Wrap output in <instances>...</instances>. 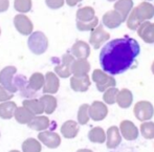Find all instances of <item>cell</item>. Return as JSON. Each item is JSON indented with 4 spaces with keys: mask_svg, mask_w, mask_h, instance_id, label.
<instances>
[{
    "mask_svg": "<svg viewBox=\"0 0 154 152\" xmlns=\"http://www.w3.org/2000/svg\"><path fill=\"white\" fill-rule=\"evenodd\" d=\"M140 46L133 38L125 36L106 43L100 53V64L109 75H120L133 66Z\"/></svg>",
    "mask_w": 154,
    "mask_h": 152,
    "instance_id": "6da1fadb",
    "label": "cell"
},
{
    "mask_svg": "<svg viewBox=\"0 0 154 152\" xmlns=\"http://www.w3.org/2000/svg\"><path fill=\"white\" fill-rule=\"evenodd\" d=\"M29 51L35 55H42L48 48V39L42 32H34L27 40Z\"/></svg>",
    "mask_w": 154,
    "mask_h": 152,
    "instance_id": "7a4b0ae2",
    "label": "cell"
},
{
    "mask_svg": "<svg viewBox=\"0 0 154 152\" xmlns=\"http://www.w3.org/2000/svg\"><path fill=\"white\" fill-rule=\"evenodd\" d=\"M92 81L97 85V89L101 92H105L111 87H116V81L111 75H108L103 69H94L92 73Z\"/></svg>",
    "mask_w": 154,
    "mask_h": 152,
    "instance_id": "3957f363",
    "label": "cell"
},
{
    "mask_svg": "<svg viewBox=\"0 0 154 152\" xmlns=\"http://www.w3.org/2000/svg\"><path fill=\"white\" fill-rule=\"evenodd\" d=\"M133 113L135 118L140 122L149 121L153 118L154 107L149 101H140L134 105Z\"/></svg>",
    "mask_w": 154,
    "mask_h": 152,
    "instance_id": "277c9868",
    "label": "cell"
},
{
    "mask_svg": "<svg viewBox=\"0 0 154 152\" xmlns=\"http://www.w3.org/2000/svg\"><path fill=\"white\" fill-rule=\"evenodd\" d=\"M16 73L17 68L15 66H5L0 71V84L13 93L18 91L16 85L14 84V78Z\"/></svg>",
    "mask_w": 154,
    "mask_h": 152,
    "instance_id": "5b68a950",
    "label": "cell"
},
{
    "mask_svg": "<svg viewBox=\"0 0 154 152\" xmlns=\"http://www.w3.org/2000/svg\"><path fill=\"white\" fill-rule=\"evenodd\" d=\"M75 58L72 56L71 53H66L62 56L61 62L60 64L56 65L55 66V73L60 78H69L72 75V71H71V65L75 62Z\"/></svg>",
    "mask_w": 154,
    "mask_h": 152,
    "instance_id": "8992f818",
    "label": "cell"
},
{
    "mask_svg": "<svg viewBox=\"0 0 154 152\" xmlns=\"http://www.w3.org/2000/svg\"><path fill=\"white\" fill-rule=\"evenodd\" d=\"M110 39V35L106 32L103 24L97 25L94 29L91 30V34L89 37V43L94 49H99L104 43H106Z\"/></svg>",
    "mask_w": 154,
    "mask_h": 152,
    "instance_id": "52a82bcc",
    "label": "cell"
},
{
    "mask_svg": "<svg viewBox=\"0 0 154 152\" xmlns=\"http://www.w3.org/2000/svg\"><path fill=\"white\" fill-rule=\"evenodd\" d=\"M14 25L15 29L18 30L23 36H27V35H32V29H34V24H32V20L24 14H18L14 17Z\"/></svg>",
    "mask_w": 154,
    "mask_h": 152,
    "instance_id": "ba28073f",
    "label": "cell"
},
{
    "mask_svg": "<svg viewBox=\"0 0 154 152\" xmlns=\"http://www.w3.org/2000/svg\"><path fill=\"white\" fill-rule=\"evenodd\" d=\"M38 140L49 149H56L61 145V138L54 131H41L38 135Z\"/></svg>",
    "mask_w": 154,
    "mask_h": 152,
    "instance_id": "9c48e42d",
    "label": "cell"
},
{
    "mask_svg": "<svg viewBox=\"0 0 154 152\" xmlns=\"http://www.w3.org/2000/svg\"><path fill=\"white\" fill-rule=\"evenodd\" d=\"M124 19L122 15L116 10H111L106 12L103 15V18H102V24L104 26L108 27V29H116L124 22Z\"/></svg>",
    "mask_w": 154,
    "mask_h": 152,
    "instance_id": "30bf717a",
    "label": "cell"
},
{
    "mask_svg": "<svg viewBox=\"0 0 154 152\" xmlns=\"http://www.w3.org/2000/svg\"><path fill=\"white\" fill-rule=\"evenodd\" d=\"M90 119L95 122L103 121L108 114V108L104 102L94 101L91 103L89 107Z\"/></svg>",
    "mask_w": 154,
    "mask_h": 152,
    "instance_id": "8fae6325",
    "label": "cell"
},
{
    "mask_svg": "<svg viewBox=\"0 0 154 152\" xmlns=\"http://www.w3.org/2000/svg\"><path fill=\"white\" fill-rule=\"evenodd\" d=\"M14 84L16 85L18 91H20V95L24 98H29V99H32L37 91L32 89L29 86V82L26 80V78L22 75H18L14 78Z\"/></svg>",
    "mask_w": 154,
    "mask_h": 152,
    "instance_id": "7c38bea8",
    "label": "cell"
},
{
    "mask_svg": "<svg viewBox=\"0 0 154 152\" xmlns=\"http://www.w3.org/2000/svg\"><path fill=\"white\" fill-rule=\"evenodd\" d=\"M60 88V80L59 77L53 71H48L45 75V84L43 87L44 95H54L57 93Z\"/></svg>",
    "mask_w": 154,
    "mask_h": 152,
    "instance_id": "4fadbf2b",
    "label": "cell"
},
{
    "mask_svg": "<svg viewBox=\"0 0 154 152\" xmlns=\"http://www.w3.org/2000/svg\"><path fill=\"white\" fill-rule=\"evenodd\" d=\"M90 79L88 75L70 77V88L75 92H85L90 87Z\"/></svg>",
    "mask_w": 154,
    "mask_h": 152,
    "instance_id": "5bb4252c",
    "label": "cell"
},
{
    "mask_svg": "<svg viewBox=\"0 0 154 152\" xmlns=\"http://www.w3.org/2000/svg\"><path fill=\"white\" fill-rule=\"evenodd\" d=\"M120 131L123 138L127 141H134L138 138V129L131 121L125 120L121 122Z\"/></svg>",
    "mask_w": 154,
    "mask_h": 152,
    "instance_id": "9a60e30c",
    "label": "cell"
},
{
    "mask_svg": "<svg viewBox=\"0 0 154 152\" xmlns=\"http://www.w3.org/2000/svg\"><path fill=\"white\" fill-rule=\"evenodd\" d=\"M70 53L75 59H87L90 56V46L82 40H77L71 46Z\"/></svg>",
    "mask_w": 154,
    "mask_h": 152,
    "instance_id": "2e32d148",
    "label": "cell"
},
{
    "mask_svg": "<svg viewBox=\"0 0 154 152\" xmlns=\"http://www.w3.org/2000/svg\"><path fill=\"white\" fill-rule=\"evenodd\" d=\"M137 35L145 43L153 44L154 43V23L150 21H145L140 24L137 29Z\"/></svg>",
    "mask_w": 154,
    "mask_h": 152,
    "instance_id": "e0dca14e",
    "label": "cell"
},
{
    "mask_svg": "<svg viewBox=\"0 0 154 152\" xmlns=\"http://www.w3.org/2000/svg\"><path fill=\"white\" fill-rule=\"evenodd\" d=\"M107 138H106V145L108 149H116L122 142V133H120V128L118 126H111L108 128Z\"/></svg>",
    "mask_w": 154,
    "mask_h": 152,
    "instance_id": "ac0fdd59",
    "label": "cell"
},
{
    "mask_svg": "<svg viewBox=\"0 0 154 152\" xmlns=\"http://www.w3.org/2000/svg\"><path fill=\"white\" fill-rule=\"evenodd\" d=\"M134 10H135L138 18L143 22L149 21L154 17V5L151 4L150 2H147V1L140 2L136 8H134Z\"/></svg>",
    "mask_w": 154,
    "mask_h": 152,
    "instance_id": "d6986e66",
    "label": "cell"
},
{
    "mask_svg": "<svg viewBox=\"0 0 154 152\" xmlns=\"http://www.w3.org/2000/svg\"><path fill=\"white\" fill-rule=\"evenodd\" d=\"M79 123L72 120L66 121L61 126V133L65 138H75L79 133Z\"/></svg>",
    "mask_w": 154,
    "mask_h": 152,
    "instance_id": "ffe728a7",
    "label": "cell"
},
{
    "mask_svg": "<svg viewBox=\"0 0 154 152\" xmlns=\"http://www.w3.org/2000/svg\"><path fill=\"white\" fill-rule=\"evenodd\" d=\"M73 76H85L90 71V63L87 59H75L71 65Z\"/></svg>",
    "mask_w": 154,
    "mask_h": 152,
    "instance_id": "44dd1931",
    "label": "cell"
},
{
    "mask_svg": "<svg viewBox=\"0 0 154 152\" xmlns=\"http://www.w3.org/2000/svg\"><path fill=\"white\" fill-rule=\"evenodd\" d=\"M132 102H133V95L131 90H129L128 88H123L119 91L118 98H116V104L119 105V107L123 109L129 108L132 105Z\"/></svg>",
    "mask_w": 154,
    "mask_h": 152,
    "instance_id": "7402d4cb",
    "label": "cell"
},
{
    "mask_svg": "<svg viewBox=\"0 0 154 152\" xmlns=\"http://www.w3.org/2000/svg\"><path fill=\"white\" fill-rule=\"evenodd\" d=\"M49 124H51V122H49V119L47 118V116H35L34 119L27 124V126L32 130H36V131L41 132V131L46 130L47 128L49 127Z\"/></svg>",
    "mask_w": 154,
    "mask_h": 152,
    "instance_id": "603a6c76",
    "label": "cell"
},
{
    "mask_svg": "<svg viewBox=\"0 0 154 152\" xmlns=\"http://www.w3.org/2000/svg\"><path fill=\"white\" fill-rule=\"evenodd\" d=\"M17 105L13 101L2 102L0 104V118L3 120H11L15 116L17 109Z\"/></svg>",
    "mask_w": 154,
    "mask_h": 152,
    "instance_id": "cb8c5ba5",
    "label": "cell"
},
{
    "mask_svg": "<svg viewBox=\"0 0 154 152\" xmlns=\"http://www.w3.org/2000/svg\"><path fill=\"white\" fill-rule=\"evenodd\" d=\"M114 10L118 11L122 15L124 20H127L128 16L133 10V1L132 0H118L114 3Z\"/></svg>",
    "mask_w": 154,
    "mask_h": 152,
    "instance_id": "d4e9b609",
    "label": "cell"
},
{
    "mask_svg": "<svg viewBox=\"0 0 154 152\" xmlns=\"http://www.w3.org/2000/svg\"><path fill=\"white\" fill-rule=\"evenodd\" d=\"M22 106L26 107L35 116H41L44 112V106L40 100L37 99H26L22 102Z\"/></svg>",
    "mask_w": 154,
    "mask_h": 152,
    "instance_id": "484cf974",
    "label": "cell"
},
{
    "mask_svg": "<svg viewBox=\"0 0 154 152\" xmlns=\"http://www.w3.org/2000/svg\"><path fill=\"white\" fill-rule=\"evenodd\" d=\"M88 138L90 142L94 143V144H103L106 142L107 138V134L104 131V129L100 126L97 127H93L88 132Z\"/></svg>",
    "mask_w": 154,
    "mask_h": 152,
    "instance_id": "4316f807",
    "label": "cell"
},
{
    "mask_svg": "<svg viewBox=\"0 0 154 152\" xmlns=\"http://www.w3.org/2000/svg\"><path fill=\"white\" fill-rule=\"evenodd\" d=\"M14 116H15V120L18 122L19 124H29L34 119L35 114L32 111H29L26 107L20 106V107H18L16 109Z\"/></svg>",
    "mask_w": 154,
    "mask_h": 152,
    "instance_id": "83f0119b",
    "label": "cell"
},
{
    "mask_svg": "<svg viewBox=\"0 0 154 152\" xmlns=\"http://www.w3.org/2000/svg\"><path fill=\"white\" fill-rule=\"evenodd\" d=\"M40 101L42 102L43 106H44V112L46 114L54 113L55 110L57 109L58 102L53 95H43L40 98Z\"/></svg>",
    "mask_w": 154,
    "mask_h": 152,
    "instance_id": "f1b7e54d",
    "label": "cell"
},
{
    "mask_svg": "<svg viewBox=\"0 0 154 152\" xmlns=\"http://www.w3.org/2000/svg\"><path fill=\"white\" fill-rule=\"evenodd\" d=\"M78 21H82V22H87V21H91L95 18V12L94 8L91 6H83V8H79L75 14Z\"/></svg>",
    "mask_w": 154,
    "mask_h": 152,
    "instance_id": "f546056e",
    "label": "cell"
},
{
    "mask_svg": "<svg viewBox=\"0 0 154 152\" xmlns=\"http://www.w3.org/2000/svg\"><path fill=\"white\" fill-rule=\"evenodd\" d=\"M22 152H41L42 151V143L36 138H26L22 143Z\"/></svg>",
    "mask_w": 154,
    "mask_h": 152,
    "instance_id": "4dcf8cb0",
    "label": "cell"
},
{
    "mask_svg": "<svg viewBox=\"0 0 154 152\" xmlns=\"http://www.w3.org/2000/svg\"><path fill=\"white\" fill-rule=\"evenodd\" d=\"M29 86L32 87V89H34L35 91L40 90L41 88L44 87L45 84V76H43L41 73H34L31 76L29 80Z\"/></svg>",
    "mask_w": 154,
    "mask_h": 152,
    "instance_id": "1f68e13d",
    "label": "cell"
},
{
    "mask_svg": "<svg viewBox=\"0 0 154 152\" xmlns=\"http://www.w3.org/2000/svg\"><path fill=\"white\" fill-rule=\"evenodd\" d=\"M140 130L142 135L144 136V138H146V140H152V138H154V122H143L140 126Z\"/></svg>",
    "mask_w": 154,
    "mask_h": 152,
    "instance_id": "d6a6232c",
    "label": "cell"
},
{
    "mask_svg": "<svg viewBox=\"0 0 154 152\" xmlns=\"http://www.w3.org/2000/svg\"><path fill=\"white\" fill-rule=\"evenodd\" d=\"M89 107L90 105H88V104H83L80 106L79 110H78V123L80 125H86L89 121Z\"/></svg>",
    "mask_w": 154,
    "mask_h": 152,
    "instance_id": "836d02e7",
    "label": "cell"
},
{
    "mask_svg": "<svg viewBox=\"0 0 154 152\" xmlns=\"http://www.w3.org/2000/svg\"><path fill=\"white\" fill-rule=\"evenodd\" d=\"M126 23H127V27L131 30H137L138 27L140 26V24L143 23V21L138 18L137 14H136L135 10H132L130 15L128 16L127 20H126Z\"/></svg>",
    "mask_w": 154,
    "mask_h": 152,
    "instance_id": "e575fe53",
    "label": "cell"
},
{
    "mask_svg": "<svg viewBox=\"0 0 154 152\" xmlns=\"http://www.w3.org/2000/svg\"><path fill=\"white\" fill-rule=\"evenodd\" d=\"M32 0H14V8L20 14L29 13L32 10Z\"/></svg>",
    "mask_w": 154,
    "mask_h": 152,
    "instance_id": "d590c367",
    "label": "cell"
},
{
    "mask_svg": "<svg viewBox=\"0 0 154 152\" xmlns=\"http://www.w3.org/2000/svg\"><path fill=\"white\" fill-rule=\"evenodd\" d=\"M119 90L116 87H111L109 89H107L103 95V100L106 104L108 105H113L114 103H116V98L119 95Z\"/></svg>",
    "mask_w": 154,
    "mask_h": 152,
    "instance_id": "8d00e7d4",
    "label": "cell"
},
{
    "mask_svg": "<svg viewBox=\"0 0 154 152\" xmlns=\"http://www.w3.org/2000/svg\"><path fill=\"white\" fill-rule=\"evenodd\" d=\"M99 24V19L97 17H95L93 20L91 21H87V22H82V21H78L77 20V29L80 32H88V30H93Z\"/></svg>",
    "mask_w": 154,
    "mask_h": 152,
    "instance_id": "74e56055",
    "label": "cell"
},
{
    "mask_svg": "<svg viewBox=\"0 0 154 152\" xmlns=\"http://www.w3.org/2000/svg\"><path fill=\"white\" fill-rule=\"evenodd\" d=\"M14 97V93L8 91L6 88H4L3 86L0 84V102H6L10 101L12 98Z\"/></svg>",
    "mask_w": 154,
    "mask_h": 152,
    "instance_id": "f35d334b",
    "label": "cell"
},
{
    "mask_svg": "<svg viewBox=\"0 0 154 152\" xmlns=\"http://www.w3.org/2000/svg\"><path fill=\"white\" fill-rule=\"evenodd\" d=\"M65 0H45V4L51 10H58L64 5Z\"/></svg>",
    "mask_w": 154,
    "mask_h": 152,
    "instance_id": "ab89813d",
    "label": "cell"
},
{
    "mask_svg": "<svg viewBox=\"0 0 154 152\" xmlns=\"http://www.w3.org/2000/svg\"><path fill=\"white\" fill-rule=\"evenodd\" d=\"M10 8V0H0V13L6 12Z\"/></svg>",
    "mask_w": 154,
    "mask_h": 152,
    "instance_id": "60d3db41",
    "label": "cell"
},
{
    "mask_svg": "<svg viewBox=\"0 0 154 152\" xmlns=\"http://www.w3.org/2000/svg\"><path fill=\"white\" fill-rule=\"evenodd\" d=\"M81 1H83V0H65V2L67 3V5H69V6H75L78 3H80Z\"/></svg>",
    "mask_w": 154,
    "mask_h": 152,
    "instance_id": "b9f144b4",
    "label": "cell"
},
{
    "mask_svg": "<svg viewBox=\"0 0 154 152\" xmlns=\"http://www.w3.org/2000/svg\"><path fill=\"white\" fill-rule=\"evenodd\" d=\"M77 152H93V151L90 150V149H79Z\"/></svg>",
    "mask_w": 154,
    "mask_h": 152,
    "instance_id": "7bdbcfd3",
    "label": "cell"
},
{
    "mask_svg": "<svg viewBox=\"0 0 154 152\" xmlns=\"http://www.w3.org/2000/svg\"><path fill=\"white\" fill-rule=\"evenodd\" d=\"M151 71H152V73L154 76V61L152 62V64H151Z\"/></svg>",
    "mask_w": 154,
    "mask_h": 152,
    "instance_id": "ee69618b",
    "label": "cell"
},
{
    "mask_svg": "<svg viewBox=\"0 0 154 152\" xmlns=\"http://www.w3.org/2000/svg\"><path fill=\"white\" fill-rule=\"evenodd\" d=\"M10 152H20V151H18V150H11Z\"/></svg>",
    "mask_w": 154,
    "mask_h": 152,
    "instance_id": "f6af8a7d",
    "label": "cell"
},
{
    "mask_svg": "<svg viewBox=\"0 0 154 152\" xmlns=\"http://www.w3.org/2000/svg\"><path fill=\"white\" fill-rule=\"evenodd\" d=\"M107 1H109V2H112V1H118V0H107Z\"/></svg>",
    "mask_w": 154,
    "mask_h": 152,
    "instance_id": "bcb514c9",
    "label": "cell"
},
{
    "mask_svg": "<svg viewBox=\"0 0 154 152\" xmlns=\"http://www.w3.org/2000/svg\"><path fill=\"white\" fill-rule=\"evenodd\" d=\"M143 1H152V0H143Z\"/></svg>",
    "mask_w": 154,
    "mask_h": 152,
    "instance_id": "7dc6e473",
    "label": "cell"
},
{
    "mask_svg": "<svg viewBox=\"0 0 154 152\" xmlns=\"http://www.w3.org/2000/svg\"><path fill=\"white\" fill-rule=\"evenodd\" d=\"M0 35H1V29H0Z\"/></svg>",
    "mask_w": 154,
    "mask_h": 152,
    "instance_id": "c3c4849f",
    "label": "cell"
}]
</instances>
